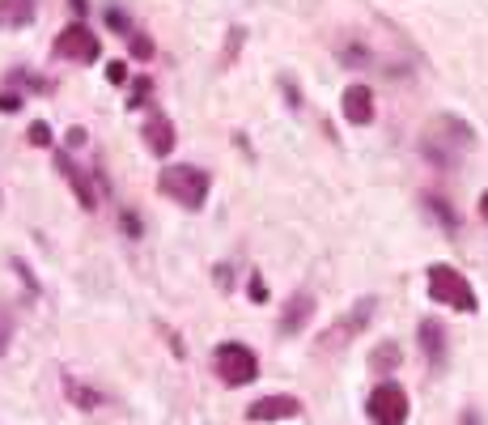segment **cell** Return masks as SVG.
I'll list each match as a JSON object with an SVG mask.
<instances>
[{"instance_id":"6da1fadb","label":"cell","mask_w":488,"mask_h":425,"mask_svg":"<svg viewBox=\"0 0 488 425\" xmlns=\"http://www.w3.org/2000/svg\"><path fill=\"white\" fill-rule=\"evenodd\" d=\"M475 145L472 124H463L459 115H433L425 124V137H420V149L433 166H455L467 149Z\"/></svg>"},{"instance_id":"7a4b0ae2","label":"cell","mask_w":488,"mask_h":425,"mask_svg":"<svg viewBox=\"0 0 488 425\" xmlns=\"http://www.w3.org/2000/svg\"><path fill=\"white\" fill-rule=\"evenodd\" d=\"M209 187H212L209 170L187 166V162H179V166H162V175H157V192L170 196L174 204H183V209H200V204L209 200Z\"/></svg>"},{"instance_id":"3957f363","label":"cell","mask_w":488,"mask_h":425,"mask_svg":"<svg viewBox=\"0 0 488 425\" xmlns=\"http://www.w3.org/2000/svg\"><path fill=\"white\" fill-rule=\"evenodd\" d=\"M212 370H217V379H221L225 387H247V382H255V374H259V357H255L247 345L225 340V345H217V354H212Z\"/></svg>"},{"instance_id":"277c9868","label":"cell","mask_w":488,"mask_h":425,"mask_svg":"<svg viewBox=\"0 0 488 425\" xmlns=\"http://www.w3.org/2000/svg\"><path fill=\"white\" fill-rule=\"evenodd\" d=\"M429 294L433 302H442V307H455V311H475V289L467 285L459 269H450V264H433L429 269Z\"/></svg>"},{"instance_id":"5b68a950","label":"cell","mask_w":488,"mask_h":425,"mask_svg":"<svg viewBox=\"0 0 488 425\" xmlns=\"http://www.w3.org/2000/svg\"><path fill=\"white\" fill-rule=\"evenodd\" d=\"M365 412L374 425H404L408 421V392L399 382H378L370 400H365Z\"/></svg>"},{"instance_id":"8992f818","label":"cell","mask_w":488,"mask_h":425,"mask_svg":"<svg viewBox=\"0 0 488 425\" xmlns=\"http://www.w3.org/2000/svg\"><path fill=\"white\" fill-rule=\"evenodd\" d=\"M56 56L60 60H77V64H94L102 56V39L85 22H72L56 34Z\"/></svg>"},{"instance_id":"52a82bcc","label":"cell","mask_w":488,"mask_h":425,"mask_svg":"<svg viewBox=\"0 0 488 425\" xmlns=\"http://www.w3.org/2000/svg\"><path fill=\"white\" fill-rule=\"evenodd\" d=\"M374 307H378L374 298H361V302H352V311L344 315V319H340L335 327H327V332L319 336V349H323V354H327V349H344V345H349V340L357 336L365 324H370Z\"/></svg>"},{"instance_id":"ba28073f","label":"cell","mask_w":488,"mask_h":425,"mask_svg":"<svg viewBox=\"0 0 488 425\" xmlns=\"http://www.w3.org/2000/svg\"><path fill=\"white\" fill-rule=\"evenodd\" d=\"M293 417H302V400L297 396H264L255 400L251 409H247V421H293Z\"/></svg>"},{"instance_id":"9c48e42d","label":"cell","mask_w":488,"mask_h":425,"mask_svg":"<svg viewBox=\"0 0 488 425\" xmlns=\"http://www.w3.org/2000/svg\"><path fill=\"white\" fill-rule=\"evenodd\" d=\"M56 170L64 175L72 184V192H77V200H81V209H89L94 212L98 209V187H94V175H85L77 162H72L69 154H56Z\"/></svg>"},{"instance_id":"30bf717a","label":"cell","mask_w":488,"mask_h":425,"mask_svg":"<svg viewBox=\"0 0 488 425\" xmlns=\"http://www.w3.org/2000/svg\"><path fill=\"white\" fill-rule=\"evenodd\" d=\"M340 107H344V119L349 124H357V128H365L370 119H374V90L370 85H349L344 90V99H340Z\"/></svg>"},{"instance_id":"8fae6325","label":"cell","mask_w":488,"mask_h":425,"mask_svg":"<svg viewBox=\"0 0 488 425\" xmlns=\"http://www.w3.org/2000/svg\"><path fill=\"white\" fill-rule=\"evenodd\" d=\"M140 137H145V149H149V154L166 157L170 149H174V124H170V115L154 111L145 119V128H140Z\"/></svg>"},{"instance_id":"7c38bea8","label":"cell","mask_w":488,"mask_h":425,"mask_svg":"<svg viewBox=\"0 0 488 425\" xmlns=\"http://www.w3.org/2000/svg\"><path fill=\"white\" fill-rule=\"evenodd\" d=\"M310 319H314V298H310V294H293L289 302H285V311H280L277 332H280V336H297Z\"/></svg>"},{"instance_id":"4fadbf2b","label":"cell","mask_w":488,"mask_h":425,"mask_svg":"<svg viewBox=\"0 0 488 425\" xmlns=\"http://www.w3.org/2000/svg\"><path fill=\"white\" fill-rule=\"evenodd\" d=\"M420 349H425V357H429L433 366L446 362V327L437 324V319H420Z\"/></svg>"},{"instance_id":"5bb4252c","label":"cell","mask_w":488,"mask_h":425,"mask_svg":"<svg viewBox=\"0 0 488 425\" xmlns=\"http://www.w3.org/2000/svg\"><path fill=\"white\" fill-rule=\"evenodd\" d=\"M34 14H39V5H34V0H0V26H5V30L30 26Z\"/></svg>"},{"instance_id":"9a60e30c","label":"cell","mask_w":488,"mask_h":425,"mask_svg":"<svg viewBox=\"0 0 488 425\" xmlns=\"http://www.w3.org/2000/svg\"><path fill=\"white\" fill-rule=\"evenodd\" d=\"M370 366H374V374H390V370L399 366V345H378L374 357H370Z\"/></svg>"},{"instance_id":"2e32d148","label":"cell","mask_w":488,"mask_h":425,"mask_svg":"<svg viewBox=\"0 0 488 425\" xmlns=\"http://www.w3.org/2000/svg\"><path fill=\"white\" fill-rule=\"evenodd\" d=\"M149 94H154V77H145V72H140V77H132L127 107H132V111H136V107H145V102H149Z\"/></svg>"},{"instance_id":"e0dca14e","label":"cell","mask_w":488,"mask_h":425,"mask_svg":"<svg viewBox=\"0 0 488 425\" xmlns=\"http://www.w3.org/2000/svg\"><path fill=\"white\" fill-rule=\"evenodd\" d=\"M425 204H429V212H433V217H437V222H442L446 230H459V217H455V209H450L442 196H425Z\"/></svg>"},{"instance_id":"ac0fdd59","label":"cell","mask_w":488,"mask_h":425,"mask_svg":"<svg viewBox=\"0 0 488 425\" xmlns=\"http://www.w3.org/2000/svg\"><path fill=\"white\" fill-rule=\"evenodd\" d=\"M64 387H69L72 404H81V409H98V404H102V396H98V392H89V387H81L77 379H64Z\"/></svg>"},{"instance_id":"d6986e66","label":"cell","mask_w":488,"mask_h":425,"mask_svg":"<svg viewBox=\"0 0 488 425\" xmlns=\"http://www.w3.org/2000/svg\"><path fill=\"white\" fill-rule=\"evenodd\" d=\"M242 39H247V30H242V26L230 30V39H225V47H221V69H230V64L238 60V52H242Z\"/></svg>"},{"instance_id":"ffe728a7","label":"cell","mask_w":488,"mask_h":425,"mask_svg":"<svg viewBox=\"0 0 488 425\" xmlns=\"http://www.w3.org/2000/svg\"><path fill=\"white\" fill-rule=\"evenodd\" d=\"M127 52L136 60H154V39L149 34H140V30H132V39H127Z\"/></svg>"},{"instance_id":"44dd1931","label":"cell","mask_w":488,"mask_h":425,"mask_svg":"<svg viewBox=\"0 0 488 425\" xmlns=\"http://www.w3.org/2000/svg\"><path fill=\"white\" fill-rule=\"evenodd\" d=\"M9 340H14V307H0V357L9 354Z\"/></svg>"},{"instance_id":"7402d4cb","label":"cell","mask_w":488,"mask_h":425,"mask_svg":"<svg viewBox=\"0 0 488 425\" xmlns=\"http://www.w3.org/2000/svg\"><path fill=\"white\" fill-rule=\"evenodd\" d=\"M26 137H30V145H34V149H47V145H52V128L42 124V119H34Z\"/></svg>"},{"instance_id":"603a6c76","label":"cell","mask_w":488,"mask_h":425,"mask_svg":"<svg viewBox=\"0 0 488 425\" xmlns=\"http://www.w3.org/2000/svg\"><path fill=\"white\" fill-rule=\"evenodd\" d=\"M9 81H14V85H26V90H52L47 81H39V77H30V72H22V69L9 72Z\"/></svg>"},{"instance_id":"cb8c5ba5","label":"cell","mask_w":488,"mask_h":425,"mask_svg":"<svg viewBox=\"0 0 488 425\" xmlns=\"http://www.w3.org/2000/svg\"><path fill=\"white\" fill-rule=\"evenodd\" d=\"M127 77H132V72H127L124 60H111V64H107V81H111V85H124Z\"/></svg>"},{"instance_id":"d4e9b609","label":"cell","mask_w":488,"mask_h":425,"mask_svg":"<svg viewBox=\"0 0 488 425\" xmlns=\"http://www.w3.org/2000/svg\"><path fill=\"white\" fill-rule=\"evenodd\" d=\"M22 102H26V99L9 90V94H0V111H5V115H14V111H22Z\"/></svg>"},{"instance_id":"484cf974","label":"cell","mask_w":488,"mask_h":425,"mask_svg":"<svg viewBox=\"0 0 488 425\" xmlns=\"http://www.w3.org/2000/svg\"><path fill=\"white\" fill-rule=\"evenodd\" d=\"M107 22H111V26L119 30V34H124V39H132V26H127V17L119 14V9H111V14H107Z\"/></svg>"},{"instance_id":"4316f807","label":"cell","mask_w":488,"mask_h":425,"mask_svg":"<svg viewBox=\"0 0 488 425\" xmlns=\"http://www.w3.org/2000/svg\"><path fill=\"white\" fill-rule=\"evenodd\" d=\"M119 226H124L132 239H140V217L136 212H119Z\"/></svg>"},{"instance_id":"83f0119b","label":"cell","mask_w":488,"mask_h":425,"mask_svg":"<svg viewBox=\"0 0 488 425\" xmlns=\"http://www.w3.org/2000/svg\"><path fill=\"white\" fill-rule=\"evenodd\" d=\"M251 302H267V285H264V277H251Z\"/></svg>"},{"instance_id":"f1b7e54d","label":"cell","mask_w":488,"mask_h":425,"mask_svg":"<svg viewBox=\"0 0 488 425\" xmlns=\"http://www.w3.org/2000/svg\"><path fill=\"white\" fill-rule=\"evenodd\" d=\"M280 90L289 94V107H302V90H293V81H289V77H280Z\"/></svg>"},{"instance_id":"f546056e","label":"cell","mask_w":488,"mask_h":425,"mask_svg":"<svg viewBox=\"0 0 488 425\" xmlns=\"http://www.w3.org/2000/svg\"><path fill=\"white\" fill-rule=\"evenodd\" d=\"M85 137H89L85 128H69V145H72V149H81V145H85Z\"/></svg>"},{"instance_id":"4dcf8cb0","label":"cell","mask_w":488,"mask_h":425,"mask_svg":"<svg viewBox=\"0 0 488 425\" xmlns=\"http://www.w3.org/2000/svg\"><path fill=\"white\" fill-rule=\"evenodd\" d=\"M217 285H221V289H230V285H234V272L225 269V264H221V269H217Z\"/></svg>"},{"instance_id":"1f68e13d","label":"cell","mask_w":488,"mask_h":425,"mask_svg":"<svg viewBox=\"0 0 488 425\" xmlns=\"http://www.w3.org/2000/svg\"><path fill=\"white\" fill-rule=\"evenodd\" d=\"M69 5H72V14H77V17L89 14V0H69Z\"/></svg>"},{"instance_id":"d6a6232c","label":"cell","mask_w":488,"mask_h":425,"mask_svg":"<svg viewBox=\"0 0 488 425\" xmlns=\"http://www.w3.org/2000/svg\"><path fill=\"white\" fill-rule=\"evenodd\" d=\"M480 217H484V222H488V192H484V196H480Z\"/></svg>"}]
</instances>
